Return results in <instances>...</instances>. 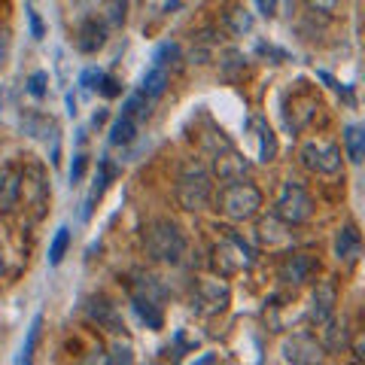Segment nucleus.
<instances>
[{
    "mask_svg": "<svg viewBox=\"0 0 365 365\" xmlns=\"http://www.w3.org/2000/svg\"><path fill=\"white\" fill-rule=\"evenodd\" d=\"M256 247L244 241V235L237 232H225L220 244L213 247V265L220 271V277H235L241 271H250L256 265Z\"/></svg>",
    "mask_w": 365,
    "mask_h": 365,
    "instance_id": "nucleus-1",
    "label": "nucleus"
},
{
    "mask_svg": "<svg viewBox=\"0 0 365 365\" xmlns=\"http://www.w3.org/2000/svg\"><path fill=\"white\" fill-rule=\"evenodd\" d=\"M146 256L165 265H177L186 256V235L180 232V225L170 220H155L146 228Z\"/></svg>",
    "mask_w": 365,
    "mask_h": 365,
    "instance_id": "nucleus-2",
    "label": "nucleus"
},
{
    "mask_svg": "<svg viewBox=\"0 0 365 365\" xmlns=\"http://www.w3.org/2000/svg\"><path fill=\"white\" fill-rule=\"evenodd\" d=\"M174 195L182 210H204L210 204V170L201 162H186L177 177Z\"/></svg>",
    "mask_w": 365,
    "mask_h": 365,
    "instance_id": "nucleus-3",
    "label": "nucleus"
},
{
    "mask_svg": "<svg viewBox=\"0 0 365 365\" xmlns=\"http://www.w3.org/2000/svg\"><path fill=\"white\" fill-rule=\"evenodd\" d=\"M220 213L232 222H244V220H253V216L262 210V192L253 186V182H244V180H235L220 192Z\"/></svg>",
    "mask_w": 365,
    "mask_h": 365,
    "instance_id": "nucleus-4",
    "label": "nucleus"
},
{
    "mask_svg": "<svg viewBox=\"0 0 365 365\" xmlns=\"http://www.w3.org/2000/svg\"><path fill=\"white\" fill-rule=\"evenodd\" d=\"M274 216H280L287 225H302L307 222L314 216V198H311V192H307L302 182H283V192H280V198L277 204H274Z\"/></svg>",
    "mask_w": 365,
    "mask_h": 365,
    "instance_id": "nucleus-5",
    "label": "nucleus"
},
{
    "mask_svg": "<svg viewBox=\"0 0 365 365\" xmlns=\"http://www.w3.org/2000/svg\"><path fill=\"white\" fill-rule=\"evenodd\" d=\"M232 302V289L222 277H201L192 289V311L198 317H216L222 314Z\"/></svg>",
    "mask_w": 365,
    "mask_h": 365,
    "instance_id": "nucleus-6",
    "label": "nucleus"
},
{
    "mask_svg": "<svg viewBox=\"0 0 365 365\" xmlns=\"http://www.w3.org/2000/svg\"><path fill=\"white\" fill-rule=\"evenodd\" d=\"M302 165L307 170H314V174H326V177H335L341 165H344V158H341V146L332 143V140H307L302 146Z\"/></svg>",
    "mask_w": 365,
    "mask_h": 365,
    "instance_id": "nucleus-7",
    "label": "nucleus"
},
{
    "mask_svg": "<svg viewBox=\"0 0 365 365\" xmlns=\"http://www.w3.org/2000/svg\"><path fill=\"white\" fill-rule=\"evenodd\" d=\"M283 359L295 362V365H311L323 359V344L311 335V332H295L292 338L283 341Z\"/></svg>",
    "mask_w": 365,
    "mask_h": 365,
    "instance_id": "nucleus-8",
    "label": "nucleus"
},
{
    "mask_svg": "<svg viewBox=\"0 0 365 365\" xmlns=\"http://www.w3.org/2000/svg\"><path fill=\"white\" fill-rule=\"evenodd\" d=\"M213 170H216V177L225 180V182H235V180H244L247 177V158L235 150L232 143H225L220 146V150H213Z\"/></svg>",
    "mask_w": 365,
    "mask_h": 365,
    "instance_id": "nucleus-9",
    "label": "nucleus"
},
{
    "mask_svg": "<svg viewBox=\"0 0 365 365\" xmlns=\"http://www.w3.org/2000/svg\"><path fill=\"white\" fill-rule=\"evenodd\" d=\"M317 271H319V262H317L311 253H292V256L280 265L277 277L287 283V287H302V283L314 280Z\"/></svg>",
    "mask_w": 365,
    "mask_h": 365,
    "instance_id": "nucleus-10",
    "label": "nucleus"
},
{
    "mask_svg": "<svg viewBox=\"0 0 365 365\" xmlns=\"http://www.w3.org/2000/svg\"><path fill=\"white\" fill-rule=\"evenodd\" d=\"M335 304H338V289L332 280H323L317 283V289L311 295V311H307V317H311V323L323 326L329 323V319L335 317Z\"/></svg>",
    "mask_w": 365,
    "mask_h": 365,
    "instance_id": "nucleus-11",
    "label": "nucleus"
},
{
    "mask_svg": "<svg viewBox=\"0 0 365 365\" xmlns=\"http://www.w3.org/2000/svg\"><path fill=\"white\" fill-rule=\"evenodd\" d=\"M119 177V168L110 162V158H101L98 162V174H95V180H91V189H88V198H86V204H83V220H91V213H95V207H98V201L104 198V192L110 189V182Z\"/></svg>",
    "mask_w": 365,
    "mask_h": 365,
    "instance_id": "nucleus-12",
    "label": "nucleus"
},
{
    "mask_svg": "<svg viewBox=\"0 0 365 365\" xmlns=\"http://www.w3.org/2000/svg\"><path fill=\"white\" fill-rule=\"evenodd\" d=\"M21 170L16 165H6L0 170V213H13L21 198Z\"/></svg>",
    "mask_w": 365,
    "mask_h": 365,
    "instance_id": "nucleus-13",
    "label": "nucleus"
},
{
    "mask_svg": "<svg viewBox=\"0 0 365 365\" xmlns=\"http://www.w3.org/2000/svg\"><path fill=\"white\" fill-rule=\"evenodd\" d=\"M131 307H134V314L140 317V323H143L146 329H153V332L165 329V314H162V304H158V299L131 289Z\"/></svg>",
    "mask_w": 365,
    "mask_h": 365,
    "instance_id": "nucleus-14",
    "label": "nucleus"
},
{
    "mask_svg": "<svg viewBox=\"0 0 365 365\" xmlns=\"http://www.w3.org/2000/svg\"><path fill=\"white\" fill-rule=\"evenodd\" d=\"M335 256L338 262H347V265H356L359 256H362V235L356 225H344L338 228L335 235Z\"/></svg>",
    "mask_w": 365,
    "mask_h": 365,
    "instance_id": "nucleus-15",
    "label": "nucleus"
},
{
    "mask_svg": "<svg viewBox=\"0 0 365 365\" xmlns=\"http://www.w3.org/2000/svg\"><path fill=\"white\" fill-rule=\"evenodd\" d=\"M86 314H88L91 323L104 326V329H110V332H122V329H125L122 317H119V311H116V304H110L107 299H98V295L86 302Z\"/></svg>",
    "mask_w": 365,
    "mask_h": 365,
    "instance_id": "nucleus-16",
    "label": "nucleus"
},
{
    "mask_svg": "<svg viewBox=\"0 0 365 365\" xmlns=\"http://www.w3.org/2000/svg\"><path fill=\"white\" fill-rule=\"evenodd\" d=\"M104 43H107V25L104 21H98V19H86L83 25H79L76 31V49L79 52H98V49H104Z\"/></svg>",
    "mask_w": 365,
    "mask_h": 365,
    "instance_id": "nucleus-17",
    "label": "nucleus"
},
{
    "mask_svg": "<svg viewBox=\"0 0 365 365\" xmlns=\"http://www.w3.org/2000/svg\"><path fill=\"white\" fill-rule=\"evenodd\" d=\"M250 131L256 134V158L259 162H274V155H277V137H274L271 125L262 119V116H253L250 119Z\"/></svg>",
    "mask_w": 365,
    "mask_h": 365,
    "instance_id": "nucleus-18",
    "label": "nucleus"
},
{
    "mask_svg": "<svg viewBox=\"0 0 365 365\" xmlns=\"http://www.w3.org/2000/svg\"><path fill=\"white\" fill-rule=\"evenodd\" d=\"M289 228L292 225H287L280 220V216H268V220H262L259 225H256V237H259V244H268V247H283V244H289Z\"/></svg>",
    "mask_w": 365,
    "mask_h": 365,
    "instance_id": "nucleus-19",
    "label": "nucleus"
},
{
    "mask_svg": "<svg viewBox=\"0 0 365 365\" xmlns=\"http://www.w3.org/2000/svg\"><path fill=\"white\" fill-rule=\"evenodd\" d=\"M137 131H140V125H137L131 116L119 113V119L110 125V146H128V143H134Z\"/></svg>",
    "mask_w": 365,
    "mask_h": 365,
    "instance_id": "nucleus-20",
    "label": "nucleus"
},
{
    "mask_svg": "<svg viewBox=\"0 0 365 365\" xmlns=\"http://www.w3.org/2000/svg\"><path fill=\"white\" fill-rule=\"evenodd\" d=\"M165 88H168V71H165V67H155L153 64L150 71L140 76V88H137V91L153 101V98H162Z\"/></svg>",
    "mask_w": 365,
    "mask_h": 365,
    "instance_id": "nucleus-21",
    "label": "nucleus"
},
{
    "mask_svg": "<svg viewBox=\"0 0 365 365\" xmlns=\"http://www.w3.org/2000/svg\"><path fill=\"white\" fill-rule=\"evenodd\" d=\"M25 131L31 137H37V140H55V134H58V125H55L49 116H43V113H31L25 116Z\"/></svg>",
    "mask_w": 365,
    "mask_h": 365,
    "instance_id": "nucleus-22",
    "label": "nucleus"
},
{
    "mask_svg": "<svg viewBox=\"0 0 365 365\" xmlns=\"http://www.w3.org/2000/svg\"><path fill=\"white\" fill-rule=\"evenodd\" d=\"M344 150H347V158L353 165H362L365 158V131L359 125H347L344 128Z\"/></svg>",
    "mask_w": 365,
    "mask_h": 365,
    "instance_id": "nucleus-23",
    "label": "nucleus"
},
{
    "mask_svg": "<svg viewBox=\"0 0 365 365\" xmlns=\"http://www.w3.org/2000/svg\"><path fill=\"white\" fill-rule=\"evenodd\" d=\"M122 113L131 116L137 125H143L146 119H150V98L140 95V91H134V95H128V101L122 104Z\"/></svg>",
    "mask_w": 365,
    "mask_h": 365,
    "instance_id": "nucleus-24",
    "label": "nucleus"
},
{
    "mask_svg": "<svg viewBox=\"0 0 365 365\" xmlns=\"http://www.w3.org/2000/svg\"><path fill=\"white\" fill-rule=\"evenodd\" d=\"M225 25H228V31L232 34H250L253 31V25H256V19H253V13H247L244 6H235V9H228L225 13Z\"/></svg>",
    "mask_w": 365,
    "mask_h": 365,
    "instance_id": "nucleus-25",
    "label": "nucleus"
},
{
    "mask_svg": "<svg viewBox=\"0 0 365 365\" xmlns=\"http://www.w3.org/2000/svg\"><path fill=\"white\" fill-rule=\"evenodd\" d=\"M244 64H247L244 52H237V49H225V52H222V61H220V71H222V76L228 79V83H235L237 73L244 71Z\"/></svg>",
    "mask_w": 365,
    "mask_h": 365,
    "instance_id": "nucleus-26",
    "label": "nucleus"
},
{
    "mask_svg": "<svg viewBox=\"0 0 365 365\" xmlns=\"http://www.w3.org/2000/svg\"><path fill=\"white\" fill-rule=\"evenodd\" d=\"M128 19V0H104V25L122 28Z\"/></svg>",
    "mask_w": 365,
    "mask_h": 365,
    "instance_id": "nucleus-27",
    "label": "nucleus"
},
{
    "mask_svg": "<svg viewBox=\"0 0 365 365\" xmlns=\"http://www.w3.org/2000/svg\"><path fill=\"white\" fill-rule=\"evenodd\" d=\"M67 247H71V228L61 225L49 244V265H61L64 256H67Z\"/></svg>",
    "mask_w": 365,
    "mask_h": 365,
    "instance_id": "nucleus-28",
    "label": "nucleus"
},
{
    "mask_svg": "<svg viewBox=\"0 0 365 365\" xmlns=\"http://www.w3.org/2000/svg\"><path fill=\"white\" fill-rule=\"evenodd\" d=\"M182 58V49H180V43H158L155 46V52H153V64L155 67H168L170 64H177Z\"/></svg>",
    "mask_w": 365,
    "mask_h": 365,
    "instance_id": "nucleus-29",
    "label": "nucleus"
},
{
    "mask_svg": "<svg viewBox=\"0 0 365 365\" xmlns=\"http://www.w3.org/2000/svg\"><path fill=\"white\" fill-rule=\"evenodd\" d=\"M40 329H43V314H37L31 319V329H28V341L19 353V362H31L34 359V350H37V341H40Z\"/></svg>",
    "mask_w": 365,
    "mask_h": 365,
    "instance_id": "nucleus-30",
    "label": "nucleus"
},
{
    "mask_svg": "<svg viewBox=\"0 0 365 365\" xmlns=\"http://www.w3.org/2000/svg\"><path fill=\"white\" fill-rule=\"evenodd\" d=\"M46 86H49V73L46 71H37V73H31L28 76V95L31 98H46Z\"/></svg>",
    "mask_w": 365,
    "mask_h": 365,
    "instance_id": "nucleus-31",
    "label": "nucleus"
},
{
    "mask_svg": "<svg viewBox=\"0 0 365 365\" xmlns=\"http://www.w3.org/2000/svg\"><path fill=\"white\" fill-rule=\"evenodd\" d=\"M95 91H101V95H104V98H119L122 95V83H119V79L116 76H101V83H98V88Z\"/></svg>",
    "mask_w": 365,
    "mask_h": 365,
    "instance_id": "nucleus-32",
    "label": "nucleus"
},
{
    "mask_svg": "<svg viewBox=\"0 0 365 365\" xmlns=\"http://www.w3.org/2000/svg\"><path fill=\"white\" fill-rule=\"evenodd\" d=\"M107 359L110 362H131L134 359V350H131L128 341H116V344L110 347V356Z\"/></svg>",
    "mask_w": 365,
    "mask_h": 365,
    "instance_id": "nucleus-33",
    "label": "nucleus"
},
{
    "mask_svg": "<svg viewBox=\"0 0 365 365\" xmlns=\"http://www.w3.org/2000/svg\"><path fill=\"white\" fill-rule=\"evenodd\" d=\"M101 76H104V71H98V67H86V71L79 73V86L88 88V91H95L98 83H101Z\"/></svg>",
    "mask_w": 365,
    "mask_h": 365,
    "instance_id": "nucleus-34",
    "label": "nucleus"
},
{
    "mask_svg": "<svg viewBox=\"0 0 365 365\" xmlns=\"http://www.w3.org/2000/svg\"><path fill=\"white\" fill-rule=\"evenodd\" d=\"M307 6L314 9V13H323V16H335L338 13V6H341V0H304Z\"/></svg>",
    "mask_w": 365,
    "mask_h": 365,
    "instance_id": "nucleus-35",
    "label": "nucleus"
},
{
    "mask_svg": "<svg viewBox=\"0 0 365 365\" xmlns=\"http://www.w3.org/2000/svg\"><path fill=\"white\" fill-rule=\"evenodd\" d=\"M256 52L262 55V58H274V64H280V61H287V58H289L287 52L277 49V46H271V43H259V46H256Z\"/></svg>",
    "mask_w": 365,
    "mask_h": 365,
    "instance_id": "nucleus-36",
    "label": "nucleus"
},
{
    "mask_svg": "<svg viewBox=\"0 0 365 365\" xmlns=\"http://www.w3.org/2000/svg\"><path fill=\"white\" fill-rule=\"evenodd\" d=\"M86 165H88V155L86 153H76L73 155V165H71V182H73V186L86 177Z\"/></svg>",
    "mask_w": 365,
    "mask_h": 365,
    "instance_id": "nucleus-37",
    "label": "nucleus"
},
{
    "mask_svg": "<svg viewBox=\"0 0 365 365\" xmlns=\"http://www.w3.org/2000/svg\"><path fill=\"white\" fill-rule=\"evenodd\" d=\"M25 13H28V21H31V37H34V40H43V37H46L43 19H40L37 13H34V9H25Z\"/></svg>",
    "mask_w": 365,
    "mask_h": 365,
    "instance_id": "nucleus-38",
    "label": "nucleus"
},
{
    "mask_svg": "<svg viewBox=\"0 0 365 365\" xmlns=\"http://www.w3.org/2000/svg\"><path fill=\"white\" fill-rule=\"evenodd\" d=\"M277 6H280V0H256V9L262 19H274L277 16Z\"/></svg>",
    "mask_w": 365,
    "mask_h": 365,
    "instance_id": "nucleus-39",
    "label": "nucleus"
},
{
    "mask_svg": "<svg viewBox=\"0 0 365 365\" xmlns=\"http://www.w3.org/2000/svg\"><path fill=\"white\" fill-rule=\"evenodd\" d=\"M104 122H107V110H98L95 116H91V125H95V128L98 125H104Z\"/></svg>",
    "mask_w": 365,
    "mask_h": 365,
    "instance_id": "nucleus-40",
    "label": "nucleus"
},
{
    "mask_svg": "<svg viewBox=\"0 0 365 365\" xmlns=\"http://www.w3.org/2000/svg\"><path fill=\"white\" fill-rule=\"evenodd\" d=\"M67 113H71V116H76V101H73V95H67Z\"/></svg>",
    "mask_w": 365,
    "mask_h": 365,
    "instance_id": "nucleus-41",
    "label": "nucleus"
},
{
    "mask_svg": "<svg viewBox=\"0 0 365 365\" xmlns=\"http://www.w3.org/2000/svg\"><path fill=\"white\" fill-rule=\"evenodd\" d=\"M213 359H216V356H213V353H204V356H198L195 362H198V365H210Z\"/></svg>",
    "mask_w": 365,
    "mask_h": 365,
    "instance_id": "nucleus-42",
    "label": "nucleus"
},
{
    "mask_svg": "<svg viewBox=\"0 0 365 365\" xmlns=\"http://www.w3.org/2000/svg\"><path fill=\"white\" fill-rule=\"evenodd\" d=\"M0 277H4V250H0Z\"/></svg>",
    "mask_w": 365,
    "mask_h": 365,
    "instance_id": "nucleus-43",
    "label": "nucleus"
}]
</instances>
